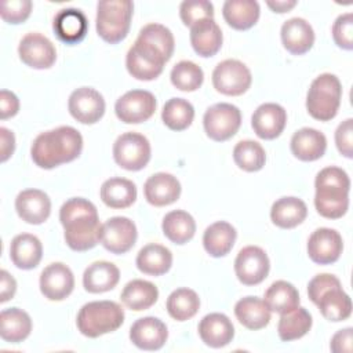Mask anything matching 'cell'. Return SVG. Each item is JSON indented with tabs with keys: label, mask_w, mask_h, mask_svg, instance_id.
<instances>
[{
	"label": "cell",
	"mask_w": 353,
	"mask_h": 353,
	"mask_svg": "<svg viewBox=\"0 0 353 353\" xmlns=\"http://www.w3.org/2000/svg\"><path fill=\"white\" fill-rule=\"evenodd\" d=\"M59 221L63 226V237L73 251H88L101 239V228L97 207L83 197L66 200L59 210Z\"/></svg>",
	"instance_id": "1"
},
{
	"label": "cell",
	"mask_w": 353,
	"mask_h": 353,
	"mask_svg": "<svg viewBox=\"0 0 353 353\" xmlns=\"http://www.w3.org/2000/svg\"><path fill=\"white\" fill-rule=\"evenodd\" d=\"M81 149V134L70 125H62L39 134L32 143L30 156L37 167L51 170L77 159Z\"/></svg>",
	"instance_id": "2"
},
{
	"label": "cell",
	"mask_w": 353,
	"mask_h": 353,
	"mask_svg": "<svg viewBox=\"0 0 353 353\" xmlns=\"http://www.w3.org/2000/svg\"><path fill=\"white\" fill-rule=\"evenodd\" d=\"M314 207L328 219L342 218L349 208V175L339 167L323 168L314 181Z\"/></svg>",
	"instance_id": "3"
},
{
	"label": "cell",
	"mask_w": 353,
	"mask_h": 353,
	"mask_svg": "<svg viewBox=\"0 0 353 353\" xmlns=\"http://www.w3.org/2000/svg\"><path fill=\"white\" fill-rule=\"evenodd\" d=\"M124 321L123 307L113 301H94L85 303L77 314V328L81 335L98 338L121 327Z\"/></svg>",
	"instance_id": "4"
},
{
	"label": "cell",
	"mask_w": 353,
	"mask_h": 353,
	"mask_svg": "<svg viewBox=\"0 0 353 353\" xmlns=\"http://www.w3.org/2000/svg\"><path fill=\"white\" fill-rule=\"evenodd\" d=\"M134 3L130 0H102L97 4V33L109 44L124 40L130 32Z\"/></svg>",
	"instance_id": "5"
},
{
	"label": "cell",
	"mask_w": 353,
	"mask_h": 353,
	"mask_svg": "<svg viewBox=\"0 0 353 353\" xmlns=\"http://www.w3.org/2000/svg\"><path fill=\"white\" fill-rule=\"evenodd\" d=\"M342 98L339 79L331 73L317 76L306 95V109L309 114L320 121H328L338 113Z\"/></svg>",
	"instance_id": "6"
},
{
	"label": "cell",
	"mask_w": 353,
	"mask_h": 353,
	"mask_svg": "<svg viewBox=\"0 0 353 353\" xmlns=\"http://www.w3.org/2000/svg\"><path fill=\"white\" fill-rule=\"evenodd\" d=\"M203 125L207 137L212 141H228L241 125V112L232 103H215L205 110Z\"/></svg>",
	"instance_id": "7"
},
{
	"label": "cell",
	"mask_w": 353,
	"mask_h": 353,
	"mask_svg": "<svg viewBox=\"0 0 353 353\" xmlns=\"http://www.w3.org/2000/svg\"><path fill=\"white\" fill-rule=\"evenodd\" d=\"M150 143L146 137L138 132L121 134L113 145V159L127 171H139L150 160Z\"/></svg>",
	"instance_id": "8"
},
{
	"label": "cell",
	"mask_w": 353,
	"mask_h": 353,
	"mask_svg": "<svg viewBox=\"0 0 353 353\" xmlns=\"http://www.w3.org/2000/svg\"><path fill=\"white\" fill-rule=\"evenodd\" d=\"M252 81L250 69L237 59H225L219 62L212 72L214 88L229 97L244 94Z\"/></svg>",
	"instance_id": "9"
},
{
	"label": "cell",
	"mask_w": 353,
	"mask_h": 353,
	"mask_svg": "<svg viewBox=\"0 0 353 353\" xmlns=\"http://www.w3.org/2000/svg\"><path fill=\"white\" fill-rule=\"evenodd\" d=\"M165 59L152 47L135 40L125 57V66L128 73L137 80H154L157 79L165 65Z\"/></svg>",
	"instance_id": "10"
},
{
	"label": "cell",
	"mask_w": 353,
	"mask_h": 353,
	"mask_svg": "<svg viewBox=\"0 0 353 353\" xmlns=\"http://www.w3.org/2000/svg\"><path fill=\"white\" fill-rule=\"evenodd\" d=\"M156 110V98L146 90H131L121 95L114 105L119 120L127 124H138L149 120Z\"/></svg>",
	"instance_id": "11"
},
{
	"label": "cell",
	"mask_w": 353,
	"mask_h": 353,
	"mask_svg": "<svg viewBox=\"0 0 353 353\" xmlns=\"http://www.w3.org/2000/svg\"><path fill=\"white\" fill-rule=\"evenodd\" d=\"M270 262L266 252L256 245L241 248L234 259V272L244 285H256L269 274Z\"/></svg>",
	"instance_id": "12"
},
{
	"label": "cell",
	"mask_w": 353,
	"mask_h": 353,
	"mask_svg": "<svg viewBox=\"0 0 353 353\" xmlns=\"http://www.w3.org/2000/svg\"><path fill=\"white\" fill-rule=\"evenodd\" d=\"M137 226L125 216L109 218L101 228L99 243L112 254H125L137 241Z\"/></svg>",
	"instance_id": "13"
},
{
	"label": "cell",
	"mask_w": 353,
	"mask_h": 353,
	"mask_svg": "<svg viewBox=\"0 0 353 353\" xmlns=\"http://www.w3.org/2000/svg\"><path fill=\"white\" fill-rule=\"evenodd\" d=\"M69 113L81 124H94L105 113V99L95 88L80 87L74 90L68 101Z\"/></svg>",
	"instance_id": "14"
},
{
	"label": "cell",
	"mask_w": 353,
	"mask_h": 353,
	"mask_svg": "<svg viewBox=\"0 0 353 353\" xmlns=\"http://www.w3.org/2000/svg\"><path fill=\"white\" fill-rule=\"evenodd\" d=\"M21 61L33 69H48L55 63L57 51L51 40L40 33H28L18 46Z\"/></svg>",
	"instance_id": "15"
},
{
	"label": "cell",
	"mask_w": 353,
	"mask_h": 353,
	"mask_svg": "<svg viewBox=\"0 0 353 353\" xmlns=\"http://www.w3.org/2000/svg\"><path fill=\"white\" fill-rule=\"evenodd\" d=\"M343 241L335 229H316L307 240V255L319 265H331L336 262L342 254Z\"/></svg>",
	"instance_id": "16"
},
{
	"label": "cell",
	"mask_w": 353,
	"mask_h": 353,
	"mask_svg": "<svg viewBox=\"0 0 353 353\" xmlns=\"http://www.w3.org/2000/svg\"><path fill=\"white\" fill-rule=\"evenodd\" d=\"M73 288V273L62 262L48 265L40 274V291L50 301H62L68 298Z\"/></svg>",
	"instance_id": "17"
},
{
	"label": "cell",
	"mask_w": 353,
	"mask_h": 353,
	"mask_svg": "<svg viewBox=\"0 0 353 353\" xmlns=\"http://www.w3.org/2000/svg\"><path fill=\"white\" fill-rule=\"evenodd\" d=\"M168 338L167 325L157 317L138 319L130 328L131 342L142 350H159Z\"/></svg>",
	"instance_id": "18"
},
{
	"label": "cell",
	"mask_w": 353,
	"mask_h": 353,
	"mask_svg": "<svg viewBox=\"0 0 353 353\" xmlns=\"http://www.w3.org/2000/svg\"><path fill=\"white\" fill-rule=\"evenodd\" d=\"M287 124V112L279 103H262L251 117L254 132L262 139L277 138Z\"/></svg>",
	"instance_id": "19"
},
{
	"label": "cell",
	"mask_w": 353,
	"mask_h": 353,
	"mask_svg": "<svg viewBox=\"0 0 353 353\" xmlns=\"http://www.w3.org/2000/svg\"><path fill=\"white\" fill-rule=\"evenodd\" d=\"M15 210L22 221L30 225L46 222L51 212V200L43 190L26 189L18 193Z\"/></svg>",
	"instance_id": "20"
},
{
	"label": "cell",
	"mask_w": 353,
	"mask_h": 353,
	"mask_svg": "<svg viewBox=\"0 0 353 353\" xmlns=\"http://www.w3.org/2000/svg\"><path fill=\"white\" fill-rule=\"evenodd\" d=\"M143 193L146 201L154 207L170 205L179 199L181 183L168 172H157L146 179Z\"/></svg>",
	"instance_id": "21"
},
{
	"label": "cell",
	"mask_w": 353,
	"mask_h": 353,
	"mask_svg": "<svg viewBox=\"0 0 353 353\" xmlns=\"http://www.w3.org/2000/svg\"><path fill=\"white\" fill-rule=\"evenodd\" d=\"M52 28L61 41L66 44H76L85 37L88 21L81 10L63 8L55 15Z\"/></svg>",
	"instance_id": "22"
},
{
	"label": "cell",
	"mask_w": 353,
	"mask_h": 353,
	"mask_svg": "<svg viewBox=\"0 0 353 353\" xmlns=\"http://www.w3.org/2000/svg\"><path fill=\"white\" fill-rule=\"evenodd\" d=\"M199 335L210 347H223L229 345L234 336V327L230 319L222 313H210L199 323Z\"/></svg>",
	"instance_id": "23"
},
{
	"label": "cell",
	"mask_w": 353,
	"mask_h": 353,
	"mask_svg": "<svg viewBox=\"0 0 353 353\" xmlns=\"http://www.w3.org/2000/svg\"><path fill=\"white\" fill-rule=\"evenodd\" d=\"M281 41L284 48L292 55L307 52L314 43V32L303 18H291L281 26Z\"/></svg>",
	"instance_id": "24"
},
{
	"label": "cell",
	"mask_w": 353,
	"mask_h": 353,
	"mask_svg": "<svg viewBox=\"0 0 353 353\" xmlns=\"http://www.w3.org/2000/svg\"><path fill=\"white\" fill-rule=\"evenodd\" d=\"M222 30L214 18L203 19L190 26V44L196 54L203 58L215 55L222 47Z\"/></svg>",
	"instance_id": "25"
},
{
	"label": "cell",
	"mask_w": 353,
	"mask_h": 353,
	"mask_svg": "<svg viewBox=\"0 0 353 353\" xmlns=\"http://www.w3.org/2000/svg\"><path fill=\"white\" fill-rule=\"evenodd\" d=\"M291 152L302 161L319 160L327 149V138L316 128L303 127L291 138Z\"/></svg>",
	"instance_id": "26"
},
{
	"label": "cell",
	"mask_w": 353,
	"mask_h": 353,
	"mask_svg": "<svg viewBox=\"0 0 353 353\" xmlns=\"http://www.w3.org/2000/svg\"><path fill=\"white\" fill-rule=\"evenodd\" d=\"M120 280L119 268L108 261L91 263L83 274V285L91 294H101L113 290Z\"/></svg>",
	"instance_id": "27"
},
{
	"label": "cell",
	"mask_w": 353,
	"mask_h": 353,
	"mask_svg": "<svg viewBox=\"0 0 353 353\" xmlns=\"http://www.w3.org/2000/svg\"><path fill=\"white\" fill-rule=\"evenodd\" d=\"M43 256L41 241L29 233L18 234L10 245V258L18 269L29 270L36 268Z\"/></svg>",
	"instance_id": "28"
},
{
	"label": "cell",
	"mask_w": 353,
	"mask_h": 353,
	"mask_svg": "<svg viewBox=\"0 0 353 353\" xmlns=\"http://www.w3.org/2000/svg\"><path fill=\"white\" fill-rule=\"evenodd\" d=\"M307 215V207L298 197H281L276 200L270 210L272 222L281 229H292L301 225Z\"/></svg>",
	"instance_id": "29"
},
{
	"label": "cell",
	"mask_w": 353,
	"mask_h": 353,
	"mask_svg": "<svg viewBox=\"0 0 353 353\" xmlns=\"http://www.w3.org/2000/svg\"><path fill=\"white\" fill-rule=\"evenodd\" d=\"M236 236V229L229 222H214L205 229L203 234L204 250L214 258L225 256L233 248Z\"/></svg>",
	"instance_id": "30"
},
{
	"label": "cell",
	"mask_w": 353,
	"mask_h": 353,
	"mask_svg": "<svg viewBox=\"0 0 353 353\" xmlns=\"http://www.w3.org/2000/svg\"><path fill=\"white\" fill-rule=\"evenodd\" d=\"M32 331V320L29 314L19 307L4 309L0 313V335L1 339L11 343L25 341Z\"/></svg>",
	"instance_id": "31"
},
{
	"label": "cell",
	"mask_w": 353,
	"mask_h": 353,
	"mask_svg": "<svg viewBox=\"0 0 353 353\" xmlns=\"http://www.w3.org/2000/svg\"><path fill=\"white\" fill-rule=\"evenodd\" d=\"M259 4L255 0H228L222 7L225 21L236 30L252 28L259 18Z\"/></svg>",
	"instance_id": "32"
},
{
	"label": "cell",
	"mask_w": 353,
	"mask_h": 353,
	"mask_svg": "<svg viewBox=\"0 0 353 353\" xmlns=\"http://www.w3.org/2000/svg\"><path fill=\"white\" fill-rule=\"evenodd\" d=\"M234 314L240 324L248 330L265 328L270 321V309L263 299L245 296L234 305Z\"/></svg>",
	"instance_id": "33"
},
{
	"label": "cell",
	"mask_w": 353,
	"mask_h": 353,
	"mask_svg": "<svg viewBox=\"0 0 353 353\" xmlns=\"http://www.w3.org/2000/svg\"><path fill=\"white\" fill-rule=\"evenodd\" d=\"M101 200L110 208H127L137 200V186L125 178H109L101 186Z\"/></svg>",
	"instance_id": "34"
},
{
	"label": "cell",
	"mask_w": 353,
	"mask_h": 353,
	"mask_svg": "<svg viewBox=\"0 0 353 353\" xmlns=\"http://www.w3.org/2000/svg\"><path fill=\"white\" fill-rule=\"evenodd\" d=\"M120 298L125 307L141 312L152 307L156 303L159 298V290L150 281L135 279L125 284Z\"/></svg>",
	"instance_id": "35"
},
{
	"label": "cell",
	"mask_w": 353,
	"mask_h": 353,
	"mask_svg": "<svg viewBox=\"0 0 353 353\" xmlns=\"http://www.w3.org/2000/svg\"><path fill=\"white\" fill-rule=\"evenodd\" d=\"M316 305L323 317L328 321H343L352 314V301L342 290V285L324 291Z\"/></svg>",
	"instance_id": "36"
},
{
	"label": "cell",
	"mask_w": 353,
	"mask_h": 353,
	"mask_svg": "<svg viewBox=\"0 0 353 353\" xmlns=\"http://www.w3.org/2000/svg\"><path fill=\"white\" fill-rule=\"evenodd\" d=\"M135 262L142 273L161 276L170 270L172 265V254L167 247L153 243L139 250Z\"/></svg>",
	"instance_id": "37"
},
{
	"label": "cell",
	"mask_w": 353,
	"mask_h": 353,
	"mask_svg": "<svg viewBox=\"0 0 353 353\" xmlns=\"http://www.w3.org/2000/svg\"><path fill=\"white\" fill-rule=\"evenodd\" d=\"M161 228L164 236L175 244L188 243L196 233V222L193 216L182 210H175L165 214Z\"/></svg>",
	"instance_id": "38"
},
{
	"label": "cell",
	"mask_w": 353,
	"mask_h": 353,
	"mask_svg": "<svg viewBox=\"0 0 353 353\" xmlns=\"http://www.w3.org/2000/svg\"><path fill=\"white\" fill-rule=\"evenodd\" d=\"M265 303L270 312L287 313L299 306V292L288 281L277 280L265 292Z\"/></svg>",
	"instance_id": "39"
},
{
	"label": "cell",
	"mask_w": 353,
	"mask_h": 353,
	"mask_svg": "<svg viewBox=\"0 0 353 353\" xmlns=\"http://www.w3.org/2000/svg\"><path fill=\"white\" fill-rule=\"evenodd\" d=\"M312 327V316L305 307H295L291 312L283 313L279 320L277 332L281 341L291 342L302 338Z\"/></svg>",
	"instance_id": "40"
},
{
	"label": "cell",
	"mask_w": 353,
	"mask_h": 353,
	"mask_svg": "<svg viewBox=\"0 0 353 353\" xmlns=\"http://www.w3.org/2000/svg\"><path fill=\"white\" fill-rule=\"evenodd\" d=\"M137 41L152 47L159 54H161L165 61H170L175 47V41L171 30L160 23L145 25L139 30Z\"/></svg>",
	"instance_id": "41"
},
{
	"label": "cell",
	"mask_w": 353,
	"mask_h": 353,
	"mask_svg": "<svg viewBox=\"0 0 353 353\" xmlns=\"http://www.w3.org/2000/svg\"><path fill=\"white\" fill-rule=\"evenodd\" d=\"M167 312L176 321L192 319L200 307V298L190 288H178L167 298Z\"/></svg>",
	"instance_id": "42"
},
{
	"label": "cell",
	"mask_w": 353,
	"mask_h": 353,
	"mask_svg": "<svg viewBox=\"0 0 353 353\" xmlns=\"http://www.w3.org/2000/svg\"><path fill=\"white\" fill-rule=\"evenodd\" d=\"M161 119L170 130L183 131L194 119V108L183 98H171L163 106Z\"/></svg>",
	"instance_id": "43"
},
{
	"label": "cell",
	"mask_w": 353,
	"mask_h": 353,
	"mask_svg": "<svg viewBox=\"0 0 353 353\" xmlns=\"http://www.w3.org/2000/svg\"><path fill=\"white\" fill-rule=\"evenodd\" d=\"M233 160L239 168L247 172L259 171L266 161V153L261 143L245 139L240 141L233 149Z\"/></svg>",
	"instance_id": "44"
},
{
	"label": "cell",
	"mask_w": 353,
	"mask_h": 353,
	"mask_svg": "<svg viewBox=\"0 0 353 353\" xmlns=\"http://www.w3.org/2000/svg\"><path fill=\"white\" fill-rule=\"evenodd\" d=\"M171 83L181 91L192 92L200 88L204 73L199 65L192 61H181L171 69Z\"/></svg>",
	"instance_id": "45"
},
{
	"label": "cell",
	"mask_w": 353,
	"mask_h": 353,
	"mask_svg": "<svg viewBox=\"0 0 353 353\" xmlns=\"http://www.w3.org/2000/svg\"><path fill=\"white\" fill-rule=\"evenodd\" d=\"M179 17L186 26H193L199 21L214 18V6L207 0L182 1L179 7Z\"/></svg>",
	"instance_id": "46"
},
{
	"label": "cell",
	"mask_w": 353,
	"mask_h": 353,
	"mask_svg": "<svg viewBox=\"0 0 353 353\" xmlns=\"http://www.w3.org/2000/svg\"><path fill=\"white\" fill-rule=\"evenodd\" d=\"M32 1L30 0H8L3 1L0 7L1 18L8 23H22L25 22L32 12Z\"/></svg>",
	"instance_id": "47"
},
{
	"label": "cell",
	"mask_w": 353,
	"mask_h": 353,
	"mask_svg": "<svg viewBox=\"0 0 353 353\" xmlns=\"http://www.w3.org/2000/svg\"><path fill=\"white\" fill-rule=\"evenodd\" d=\"M332 37L338 47L343 50L353 48V15L352 12L342 14L332 25Z\"/></svg>",
	"instance_id": "48"
},
{
	"label": "cell",
	"mask_w": 353,
	"mask_h": 353,
	"mask_svg": "<svg viewBox=\"0 0 353 353\" xmlns=\"http://www.w3.org/2000/svg\"><path fill=\"white\" fill-rule=\"evenodd\" d=\"M335 143L339 153L347 159L353 157V120L346 119L335 131Z\"/></svg>",
	"instance_id": "49"
},
{
	"label": "cell",
	"mask_w": 353,
	"mask_h": 353,
	"mask_svg": "<svg viewBox=\"0 0 353 353\" xmlns=\"http://www.w3.org/2000/svg\"><path fill=\"white\" fill-rule=\"evenodd\" d=\"M338 285H342L339 279L335 277L334 274H330V273H321V274H317L314 276L309 284H307V295H309V299L316 303L320 298V295L332 288V287H338Z\"/></svg>",
	"instance_id": "50"
},
{
	"label": "cell",
	"mask_w": 353,
	"mask_h": 353,
	"mask_svg": "<svg viewBox=\"0 0 353 353\" xmlns=\"http://www.w3.org/2000/svg\"><path fill=\"white\" fill-rule=\"evenodd\" d=\"M18 110H19L18 97L8 90H1L0 91V119L1 120L10 119L15 116Z\"/></svg>",
	"instance_id": "51"
},
{
	"label": "cell",
	"mask_w": 353,
	"mask_h": 353,
	"mask_svg": "<svg viewBox=\"0 0 353 353\" xmlns=\"http://www.w3.org/2000/svg\"><path fill=\"white\" fill-rule=\"evenodd\" d=\"M352 339H353V328L352 327L339 330L332 336L330 347L334 353H350L352 352Z\"/></svg>",
	"instance_id": "52"
},
{
	"label": "cell",
	"mask_w": 353,
	"mask_h": 353,
	"mask_svg": "<svg viewBox=\"0 0 353 353\" xmlns=\"http://www.w3.org/2000/svg\"><path fill=\"white\" fill-rule=\"evenodd\" d=\"M15 149V137L14 134L6 128L0 127V160L4 163L7 161Z\"/></svg>",
	"instance_id": "53"
},
{
	"label": "cell",
	"mask_w": 353,
	"mask_h": 353,
	"mask_svg": "<svg viewBox=\"0 0 353 353\" xmlns=\"http://www.w3.org/2000/svg\"><path fill=\"white\" fill-rule=\"evenodd\" d=\"M17 291V281L15 279L7 272L1 270L0 272V302L4 303L15 295Z\"/></svg>",
	"instance_id": "54"
},
{
	"label": "cell",
	"mask_w": 353,
	"mask_h": 353,
	"mask_svg": "<svg viewBox=\"0 0 353 353\" xmlns=\"http://www.w3.org/2000/svg\"><path fill=\"white\" fill-rule=\"evenodd\" d=\"M268 7L274 12H288L291 8L296 6L295 0H276V1H266Z\"/></svg>",
	"instance_id": "55"
}]
</instances>
